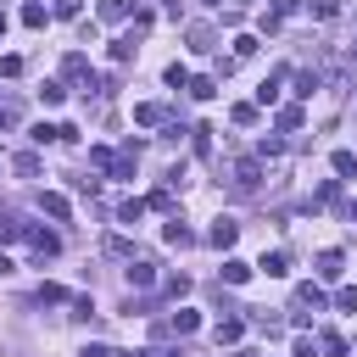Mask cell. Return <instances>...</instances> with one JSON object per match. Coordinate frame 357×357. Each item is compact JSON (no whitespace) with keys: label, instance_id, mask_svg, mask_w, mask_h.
Instances as JSON below:
<instances>
[{"label":"cell","instance_id":"cell-23","mask_svg":"<svg viewBox=\"0 0 357 357\" xmlns=\"http://www.w3.org/2000/svg\"><path fill=\"white\" fill-rule=\"evenodd\" d=\"M39 206H45V212H50V218H56V223H61V218H67V195H39Z\"/></svg>","mask_w":357,"mask_h":357},{"label":"cell","instance_id":"cell-1","mask_svg":"<svg viewBox=\"0 0 357 357\" xmlns=\"http://www.w3.org/2000/svg\"><path fill=\"white\" fill-rule=\"evenodd\" d=\"M262 190V167L245 156V162H234V195H257Z\"/></svg>","mask_w":357,"mask_h":357},{"label":"cell","instance_id":"cell-31","mask_svg":"<svg viewBox=\"0 0 357 357\" xmlns=\"http://www.w3.org/2000/svg\"><path fill=\"white\" fill-rule=\"evenodd\" d=\"M335 307H340V312H357V284H346V290L335 296Z\"/></svg>","mask_w":357,"mask_h":357},{"label":"cell","instance_id":"cell-39","mask_svg":"<svg viewBox=\"0 0 357 357\" xmlns=\"http://www.w3.org/2000/svg\"><path fill=\"white\" fill-rule=\"evenodd\" d=\"M296 6H301V0H273V11H279V17H284V11H296Z\"/></svg>","mask_w":357,"mask_h":357},{"label":"cell","instance_id":"cell-30","mask_svg":"<svg viewBox=\"0 0 357 357\" xmlns=\"http://www.w3.org/2000/svg\"><path fill=\"white\" fill-rule=\"evenodd\" d=\"M167 296H173V301L190 296V279H184V273H167Z\"/></svg>","mask_w":357,"mask_h":357},{"label":"cell","instance_id":"cell-40","mask_svg":"<svg viewBox=\"0 0 357 357\" xmlns=\"http://www.w3.org/2000/svg\"><path fill=\"white\" fill-rule=\"evenodd\" d=\"M11 123H17V117H11V106H0V128H11Z\"/></svg>","mask_w":357,"mask_h":357},{"label":"cell","instance_id":"cell-14","mask_svg":"<svg viewBox=\"0 0 357 357\" xmlns=\"http://www.w3.org/2000/svg\"><path fill=\"white\" fill-rule=\"evenodd\" d=\"M134 11V0H100V22H123Z\"/></svg>","mask_w":357,"mask_h":357},{"label":"cell","instance_id":"cell-13","mask_svg":"<svg viewBox=\"0 0 357 357\" xmlns=\"http://www.w3.org/2000/svg\"><path fill=\"white\" fill-rule=\"evenodd\" d=\"M195 324H201V318H195L190 307H178V312L167 318V329H173V335H195Z\"/></svg>","mask_w":357,"mask_h":357},{"label":"cell","instance_id":"cell-12","mask_svg":"<svg viewBox=\"0 0 357 357\" xmlns=\"http://www.w3.org/2000/svg\"><path fill=\"white\" fill-rule=\"evenodd\" d=\"M340 268H346L340 251H324V257H318V279H340Z\"/></svg>","mask_w":357,"mask_h":357},{"label":"cell","instance_id":"cell-26","mask_svg":"<svg viewBox=\"0 0 357 357\" xmlns=\"http://www.w3.org/2000/svg\"><path fill=\"white\" fill-rule=\"evenodd\" d=\"M89 162H95V167H100V173H112V167H117V156H112V151H106V145H95V151H89Z\"/></svg>","mask_w":357,"mask_h":357},{"label":"cell","instance_id":"cell-29","mask_svg":"<svg viewBox=\"0 0 357 357\" xmlns=\"http://www.w3.org/2000/svg\"><path fill=\"white\" fill-rule=\"evenodd\" d=\"M190 134H195V151H201V156H212V128L201 123V128H190Z\"/></svg>","mask_w":357,"mask_h":357},{"label":"cell","instance_id":"cell-7","mask_svg":"<svg viewBox=\"0 0 357 357\" xmlns=\"http://www.w3.org/2000/svg\"><path fill=\"white\" fill-rule=\"evenodd\" d=\"M257 268H262L268 279H284V273H290V257H284V251H262V262H257Z\"/></svg>","mask_w":357,"mask_h":357},{"label":"cell","instance_id":"cell-16","mask_svg":"<svg viewBox=\"0 0 357 357\" xmlns=\"http://www.w3.org/2000/svg\"><path fill=\"white\" fill-rule=\"evenodd\" d=\"M301 123H307V112H301V106H279V128H284V134H296Z\"/></svg>","mask_w":357,"mask_h":357},{"label":"cell","instance_id":"cell-8","mask_svg":"<svg viewBox=\"0 0 357 357\" xmlns=\"http://www.w3.org/2000/svg\"><path fill=\"white\" fill-rule=\"evenodd\" d=\"M251 279V262H240V257H223V284H245Z\"/></svg>","mask_w":357,"mask_h":357},{"label":"cell","instance_id":"cell-18","mask_svg":"<svg viewBox=\"0 0 357 357\" xmlns=\"http://www.w3.org/2000/svg\"><path fill=\"white\" fill-rule=\"evenodd\" d=\"M61 78H89V61H84V56H78V50H73V56H67V61H61Z\"/></svg>","mask_w":357,"mask_h":357},{"label":"cell","instance_id":"cell-4","mask_svg":"<svg viewBox=\"0 0 357 357\" xmlns=\"http://www.w3.org/2000/svg\"><path fill=\"white\" fill-rule=\"evenodd\" d=\"M128 284H134V290L156 284V262H151V257H134V262H128Z\"/></svg>","mask_w":357,"mask_h":357},{"label":"cell","instance_id":"cell-36","mask_svg":"<svg viewBox=\"0 0 357 357\" xmlns=\"http://www.w3.org/2000/svg\"><path fill=\"white\" fill-rule=\"evenodd\" d=\"M50 11H56V17H78V11H84V0H56Z\"/></svg>","mask_w":357,"mask_h":357},{"label":"cell","instance_id":"cell-15","mask_svg":"<svg viewBox=\"0 0 357 357\" xmlns=\"http://www.w3.org/2000/svg\"><path fill=\"white\" fill-rule=\"evenodd\" d=\"M279 78H284V73H273V78L257 84V106H273V100H279Z\"/></svg>","mask_w":357,"mask_h":357},{"label":"cell","instance_id":"cell-34","mask_svg":"<svg viewBox=\"0 0 357 357\" xmlns=\"http://www.w3.org/2000/svg\"><path fill=\"white\" fill-rule=\"evenodd\" d=\"M39 95H45V106H61V100H67V89H61V84H45Z\"/></svg>","mask_w":357,"mask_h":357},{"label":"cell","instance_id":"cell-44","mask_svg":"<svg viewBox=\"0 0 357 357\" xmlns=\"http://www.w3.org/2000/svg\"><path fill=\"white\" fill-rule=\"evenodd\" d=\"M240 6H251V0H240Z\"/></svg>","mask_w":357,"mask_h":357},{"label":"cell","instance_id":"cell-38","mask_svg":"<svg viewBox=\"0 0 357 357\" xmlns=\"http://www.w3.org/2000/svg\"><path fill=\"white\" fill-rule=\"evenodd\" d=\"M296 357H318V346L312 340H296Z\"/></svg>","mask_w":357,"mask_h":357},{"label":"cell","instance_id":"cell-41","mask_svg":"<svg viewBox=\"0 0 357 357\" xmlns=\"http://www.w3.org/2000/svg\"><path fill=\"white\" fill-rule=\"evenodd\" d=\"M0 273H11V257H6V251H0Z\"/></svg>","mask_w":357,"mask_h":357},{"label":"cell","instance_id":"cell-21","mask_svg":"<svg viewBox=\"0 0 357 357\" xmlns=\"http://www.w3.org/2000/svg\"><path fill=\"white\" fill-rule=\"evenodd\" d=\"M45 17H50V11H45L39 0H28V6H22V22H28V28H45Z\"/></svg>","mask_w":357,"mask_h":357},{"label":"cell","instance_id":"cell-22","mask_svg":"<svg viewBox=\"0 0 357 357\" xmlns=\"http://www.w3.org/2000/svg\"><path fill=\"white\" fill-rule=\"evenodd\" d=\"M11 167H17L22 178H33V173H39V156H33V151H22V156H11Z\"/></svg>","mask_w":357,"mask_h":357},{"label":"cell","instance_id":"cell-17","mask_svg":"<svg viewBox=\"0 0 357 357\" xmlns=\"http://www.w3.org/2000/svg\"><path fill=\"white\" fill-rule=\"evenodd\" d=\"M318 351H324V357H346V340H340L335 329H324V335H318Z\"/></svg>","mask_w":357,"mask_h":357},{"label":"cell","instance_id":"cell-20","mask_svg":"<svg viewBox=\"0 0 357 357\" xmlns=\"http://www.w3.org/2000/svg\"><path fill=\"white\" fill-rule=\"evenodd\" d=\"M139 218H145V201H139V195H134V201H123V206H117V223H139Z\"/></svg>","mask_w":357,"mask_h":357},{"label":"cell","instance_id":"cell-24","mask_svg":"<svg viewBox=\"0 0 357 357\" xmlns=\"http://www.w3.org/2000/svg\"><path fill=\"white\" fill-rule=\"evenodd\" d=\"M134 56V33H123V39H112V61H128Z\"/></svg>","mask_w":357,"mask_h":357},{"label":"cell","instance_id":"cell-28","mask_svg":"<svg viewBox=\"0 0 357 357\" xmlns=\"http://www.w3.org/2000/svg\"><path fill=\"white\" fill-rule=\"evenodd\" d=\"M167 89H190V73H184V67H178V61H173V67H167Z\"/></svg>","mask_w":357,"mask_h":357},{"label":"cell","instance_id":"cell-19","mask_svg":"<svg viewBox=\"0 0 357 357\" xmlns=\"http://www.w3.org/2000/svg\"><path fill=\"white\" fill-rule=\"evenodd\" d=\"M190 95H195V100H212V95H218V78H206V73L190 78Z\"/></svg>","mask_w":357,"mask_h":357},{"label":"cell","instance_id":"cell-9","mask_svg":"<svg viewBox=\"0 0 357 357\" xmlns=\"http://www.w3.org/2000/svg\"><path fill=\"white\" fill-rule=\"evenodd\" d=\"M296 307H301V312H324V290H318V284H301V290H296Z\"/></svg>","mask_w":357,"mask_h":357},{"label":"cell","instance_id":"cell-6","mask_svg":"<svg viewBox=\"0 0 357 357\" xmlns=\"http://www.w3.org/2000/svg\"><path fill=\"white\" fill-rule=\"evenodd\" d=\"M134 123L156 128V123H167V106H162V100H145V106H134Z\"/></svg>","mask_w":357,"mask_h":357},{"label":"cell","instance_id":"cell-35","mask_svg":"<svg viewBox=\"0 0 357 357\" xmlns=\"http://www.w3.org/2000/svg\"><path fill=\"white\" fill-rule=\"evenodd\" d=\"M229 117H234V123H240V128H245V123H257V106H245V100H240V106H234V112H229Z\"/></svg>","mask_w":357,"mask_h":357},{"label":"cell","instance_id":"cell-2","mask_svg":"<svg viewBox=\"0 0 357 357\" xmlns=\"http://www.w3.org/2000/svg\"><path fill=\"white\" fill-rule=\"evenodd\" d=\"M206 240H212V245H218V251H229V245H234V240H240V223H234V218H218V223H212V229H206Z\"/></svg>","mask_w":357,"mask_h":357},{"label":"cell","instance_id":"cell-27","mask_svg":"<svg viewBox=\"0 0 357 357\" xmlns=\"http://www.w3.org/2000/svg\"><path fill=\"white\" fill-rule=\"evenodd\" d=\"M335 173L351 178V173H357V156H351V151H335Z\"/></svg>","mask_w":357,"mask_h":357},{"label":"cell","instance_id":"cell-3","mask_svg":"<svg viewBox=\"0 0 357 357\" xmlns=\"http://www.w3.org/2000/svg\"><path fill=\"white\" fill-rule=\"evenodd\" d=\"M28 245H33V257H39V262H45V257H56V251H61V240H56V234H50V229H28Z\"/></svg>","mask_w":357,"mask_h":357},{"label":"cell","instance_id":"cell-37","mask_svg":"<svg viewBox=\"0 0 357 357\" xmlns=\"http://www.w3.org/2000/svg\"><path fill=\"white\" fill-rule=\"evenodd\" d=\"M312 17H318V22H329V17H335V0H312Z\"/></svg>","mask_w":357,"mask_h":357},{"label":"cell","instance_id":"cell-33","mask_svg":"<svg viewBox=\"0 0 357 357\" xmlns=\"http://www.w3.org/2000/svg\"><path fill=\"white\" fill-rule=\"evenodd\" d=\"M22 73V56H0V78H17Z\"/></svg>","mask_w":357,"mask_h":357},{"label":"cell","instance_id":"cell-43","mask_svg":"<svg viewBox=\"0 0 357 357\" xmlns=\"http://www.w3.org/2000/svg\"><path fill=\"white\" fill-rule=\"evenodd\" d=\"M351 61H357V45H351Z\"/></svg>","mask_w":357,"mask_h":357},{"label":"cell","instance_id":"cell-42","mask_svg":"<svg viewBox=\"0 0 357 357\" xmlns=\"http://www.w3.org/2000/svg\"><path fill=\"white\" fill-rule=\"evenodd\" d=\"M0 33H6V11H0Z\"/></svg>","mask_w":357,"mask_h":357},{"label":"cell","instance_id":"cell-32","mask_svg":"<svg viewBox=\"0 0 357 357\" xmlns=\"http://www.w3.org/2000/svg\"><path fill=\"white\" fill-rule=\"evenodd\" d=\"M78 357H134V351H117V346H84Z\"/></svg>","mask_w":357,"mask_h":357},{"label":"cell","instance_id":"cell-10","mask_svg":"<svg viewBox=\"0 0 357 357\" xmlns=\"http://www.w3.org/2000/svg\"><path fill=\"white\" fill-rule=\"evenodd\" d=\"M162 234H167V245H195V234L184 229V218H167V229H162Z\"/></svg>","mask_w":357,"mask_h":357},{"label":"cell","instance_id":"cell-5","mask_svg":"<svg viewBox=\"0 0 357 357\" xmlns=\"http://www.w3.org/2000/svg\"><path fill=\"white\" fill-rule=\"evenodd\" d=\"M240 335H245V318H218V329H212L218 346H240Z\"/></svg>","mask_w":357,"mask_h":357},{"label":"cell","instance_id":"cell-11","mask_svg":"<svg viewBox=\"0 0 357 357\" xmlns=\"http://www.w3.org/2000/svg\"><path fill=\"white\" fill-rule=\"evenodd\" d=\"M106 257H123V262H134L139 251H134V240H123V234H106Z\"/></svg>","mask_w":357,"mask_h":357},{"label":"cell","instance_id":"cell-25","mask_svg":"<svg viewBox=\"0 0 357 357\" xmlns=\"http://www.w3.org/2000/svg\"><path fill=\"white\" fill-rule=\"evenodd\" d=\"M312 89H318V73H296V95L312 100Z\"/></svg>","mask_w":357,"mask_h":357}]
</instances>
